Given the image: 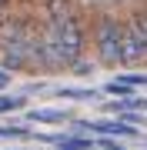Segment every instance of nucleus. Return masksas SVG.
<instances>
[{"label":"nucleus","instance_id":"obj_1","mask_svg":"<svg viewBox=\"0 0 147 150\" xmlns=\"http://www.w3.org/2000/svg\"><path fill=\"white\" fill-rule=\"evenodd\" d=\"M37 17L44 23V43L50 70H70L87 57L90 23L74 0H37Z\"/></svg>","mask_w":147,"mask_h":150},{"label":"nucleus","instance_id":"obj_2","mask_svg":"<svg viewBox=\"0 0 147 150\" xmlns=\"http://www.w3.org/2000/svg\"><path fill=\"white\" fill-rule=\"evenodd\" d=\"M90 47L97 67L104 70L124 67V17L114 10H97L90 17Z\"/></svg>","mask_w":147,"mask_h":150},{"label":"nucleus","instance_id":"obj_3","mask_svg":"<svg viewBox=\"0 0 147 150\" xmlns=\"http://www.w3.org/2000/svg\"><path fill=\"white\" fill-rule=\"evenodd\" d=\"M147 64V33L141 27V20H137V13H124V67L134 70Z\"/></svg>","mask_w":147,"mask_h":150},{"label":"nucleus","instance_id":"obj_4","mask_svg":"<svg viewBox=\"0 0 147 150\" xmlns=\"http://www.w3.org/2000/svg\"><path fill=\"white\" fill-rule=\"evenodd\" d=\"M27 120H33V123H64V120H70V113L57 110V107H37V110L27 113Z\"/></svg>","mask_w":147,"mask_h":150},{"label":"nucleus","instance_id":"obj_5","mask_svg":"<svg viewBox=\"0 0 147 150\" xmlns=\"http://www.w3.org/2000/svg\"><path fill=\"white\" fill-rule=\"evenodd\" d=\"M54 97H60V100H100V90H94V87H57Z\"/></svg>","mask_w":147,"mask_h":150},{"label":"nucleus","instance_id":"obj_6","mask_svg":"<svg viewBox=\"0 0 147 150\" xmlns=\"http://www.w3.org/2000/svg\"><path fill=\"white\" fill-rule=\"evenodd\" d=\"M107 110L110 113H127V110L141 113V110H147V97H117L114 103H107Z\"/></svg>","mask_w":147,"mask_h":150},{"label":"nucleus","instance_id":"obj_7","mask_svg":"<svg viewBox=\"0 0 147 150\" xmlns=\"http://www.w3.org/2000/svg\"><path fill=\"white\" fill-rule=\"evenodd\" d=\"M23 103H27V97L23 93H0V113H17V110H23Z\"/></svg>","mask_w":147,"mask_h":150},{"label":"nucleus","instance_id":"obj_8","mask_svg":"<svg viewBox=\"0 0 147 150\" xmlns=\"http://www.w3.org/2000/svg\"><path fill=\"white\" fill-rule=\"evenodd\" d=\"M57 150H94V140L80 137V134H67V137L57 144Z\"/></svg>","mask_w":147,"mask_h":150},{"label":"nucleus","instance_id":"obj_9","mask_svg":"<svg viewBox=\"0 0 147 150\" xmlns=\"http://www.w3.org/2000/svg\"><path fill=\"white\" fill-rule=\"evenodd\" d=\"M20 137H30V130L20 127V123H4L0 127V140H20Z\"/></svg>","mask_w":147,"mask_h":150},{"label":"nucleus","instance_id":"obj_10","mask_svg":"<svg viewBox=\"0 0 147 150\" xmlns=\"http://www.w3.org/2000/svg\"><path fill=\"white\" fill-rule=\"evenodd\" d=\"M131 90H134V87H131V83H124V80H110L107 87H104V93L114 97V100H117V97H134Z\"/></svg>","mask_w":147,"mask_h":150},{"label":"nucleus","instance_id":"obj_11","mask_svg":"<svg viewBox=\"0 0 147 150\" xmlns=\"http://www.w3.org/2000/svg\"><path fill=\"white\" fill-rule=\"evenodd\" d=\"M117 80H124V83H131V87H147V74H137V70H124Z\"/></svg>","mask_w":147,"mask_h":150},{"label":"nucleus","instance_id":"obj_12","mask_svg":"<svg viewBox=\"0 0 147 150\" xmlns=\"http://www.w3.org/2000/svg\"><path fill=\"white\" fill-rule=\"evenodd\" d=\"M134 13H137V20H141V27H144V33H147V0H137Z\"/></svg>","mask_w":147,"mask_h":150},{"label":"nucleus","instance_id":"obj_13","mask_svg":"<svg viewBox=\"0 0 147 150\" xmlns=\"http://www.w3.org/2000/svg\"><path fill=\"white\" fill-rule=\"evenodd\" d=\"M13 10H17V0H0V20L7 13H13Z\"/></svg>","mask_w":147,"mask_h":150},{"label":"nucleus","instance_id":"obj_14","mask_svg":"<svg viewBox=\"0 0 147 150\" xmlns=\"http://www.w3.org/2000/svg\"><path fill=\"white\" fill-rule=\"evenodd\" d=\"M10 80H13V74H10V70H4V67H0V93H4L7 87H10Z\"/></svg>","mask_w":147,"mask_h":150},{"label":"nucleus","instance_id":"obj_15","mask_svg":"<svg viewBox=\"0 0 147 150\" xmlns=\"http://www.w3.org/2000/svg\"><path fill=\"white\" fill-rule=\"evenodd\" d=\"M100 147H104V150H124L120 144H114V140H110V137H104V140H100Z\"/></svg>","mask_w":147,"mask_h":150}]
</instances>
